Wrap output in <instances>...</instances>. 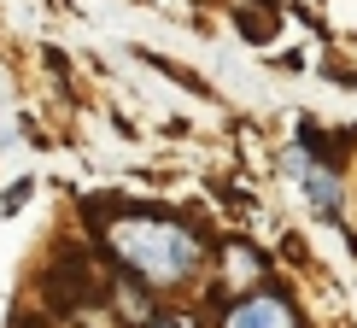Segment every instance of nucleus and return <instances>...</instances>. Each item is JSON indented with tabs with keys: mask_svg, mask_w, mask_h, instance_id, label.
Segmentation results:
<instances>
[{
	"mask_svg": "<svg viewBox=\"0 0 357 328\" xmlns=\"http://www.w3.org/2000/svg\"><path fill=\"white\" fill-rule=\"evenodd\" d=\"M106 241L141 288H188L205 258L199 234L182 217L153 211V205H117V223H106Z\"/></svg>",
	"mask_w": 357,
	"mask_h": 328,
	"instance_id": "nucleus-1",
	"label": "nucleus"
},
{
	"mask_svg": "<svg viewBox=\"0 0 357 328\" xmlns=\"http://www.w3.org/2000/svg\"><path fill=\"white\" fill-rule=\"evenodd\" d=\"M222 328H299V311H293V299L281 288H258L241 305H229Z\"/></svg>",
	"mask_w": 357,
	"mask_h": 328,
	"instance_id": "nucleus-2",
	"label": "nucleus"
},
{
	"mask_svg": "<svg viewBox=\"0 0 357 328\" xmlns=\"http://www.w3.org/2000/svg\"><path fill=\"white\" fill-rule=\"evenodd\" d=\"M287 170L299 176L305 200L317 205V211H340V176L328 170V164H317V158H305V153H287Z\"/></svg>",
	"mask_w": 357,
	"mask_h": 328,
	"instance_id": "nucleus-3",
	"label": "nucleus"
},
{
	"mask_svg": "<svg viewBox=\"0 0 357 328\" xmlns=\"http://www.w3.org/2000/svg\"><path fill=\"white\" fill-rule=\"evenodd\" d=\"M146 328H182V322H146Z\"/></svg>",
	"mask_w": 357,
	"mask_h": 328,
	"instance_id": "nucleus-4",
	"label": "nucleus"
}]
</instances>
